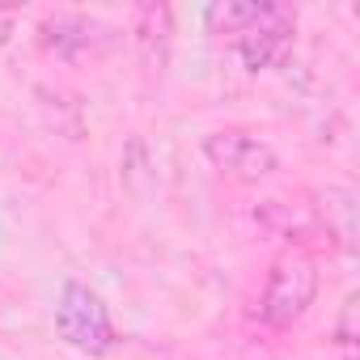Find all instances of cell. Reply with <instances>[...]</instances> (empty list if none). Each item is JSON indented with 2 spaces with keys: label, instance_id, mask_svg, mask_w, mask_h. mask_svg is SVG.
Here are the masks:
<instances>
[{
  "label": "cell",
  "instance_id": "5b68a950",
  "mask_svg": "<svg viewBox=\"0 0 360 360\" xmlns=\"http://www.w3.org/2000/svg\"><path fill=\"white\" fill-rule=\"evenodd\" d=\"M292 30H297V13L284 9V5H263L259 18L233 39V51L238 60L250 68V72H263L271 64L284 60V51L292 47Z\"/></svg>",
  "mask_w": 360,
  "mask_h": 360
},
{
  "label": "cell",
  "instance_id": "52a82bcc",
  "mask_svg": "<svg viewBox=\"0 0 360 360\" xmlns=\"http://www.w3.org/2000/svg\"><path fill=\"white\" fill-rule=\"evenodd\" d=\"M314 212L326 229V238H335L339 250H356V191L352 187H326L314 195Z\"/></svg>",
  "mask_w": 360,
  "mask_h": 360
},
{
  "label": "cell",
  "instance_id": "8992f818",
  "mask_svg": "<svg viewBox=\"0 0 360 360\" xmlns=\"http://www.w3.org/2000/svg\"><path fill=\"white\" fill-rule=\"evenodd\" d=\"M131 39H136L140 64L148 72H161L169 64V47H174V9L161 5V0L136 5L131 9Z\"/></svg>",
  "mask_w": 360,
  "mask_h": 360
},
{
  "label": "cell",
  "instance_id": "277c9868",
  "mask_svg": "<svg viewBox=\"0 0 360 360\" xmlns=\"http://www.w3.org/2000/svg\"><path fill=\"white\" fill-rule=\"evenodd\" d=\"M39 39L51 56L81 64V60H102L119 47V26L89 18V13H51L39 26Z\"/></svg>",
  "mask_w": 360,
  "mask_h": 360
},
{
  "label": "cell",
  "instance_id": "6da1fadb",
  "mask_svg": "<svg viewBox=\"0 0 360 360\" xmlns=\"http://www.w3.org/2000/svg\"><path fill=\"white\" fill-rule=\"evenodd\" d=\"M318 297V263L305 250H288L271 263L263 297H259V318L267 326H292L305 318V309Z\"/></svg>",
  "mask_w": 360,
  "mask_h": 360
},
{
  "label": "cell",
  "instance_id": "9c48e42d",
  "mask_svg": "<svg viewBox=\"0 0 360 360\" xmlns=\"http://www.w3.org/2000/svg\"><path fill=\"white\" fill-rule=\"evenodd\" d=\"M356 314H360V297L352 292V297H343V309H339V322H335V343L352 356V347H356Z\"/></svg>",
  "mask_w": 360,
  "mask_h": 360
},
{
  "label": "cell",
  "instance_id": "ba28073f",
  "mask_svg": "<svg viewBox=\"0 0 360 360\" xmlns=\"http://www.w3.org/2000/svg\"><path fill=\"white\" fill-rule=\"evenodd\" d=\"M259 9L263 5H238V0H221V5H212L208 9V30L212 34H242L255 18H259Z\"/></svg>",
  "mask_w": 360,
  "mask_h": 360
},
{
  "label": "cell",
  "instance_id": "3957f363",
  "mask_svg": "<svg viewBox=\"0 0 360 360\" xmlns=\"http://www.w3.org/2000/svg\"><path fill=\"white\" fill-rule=\"evenodd\" d=\"M200 148H204L208 165H212L221 178L242 183V187H255V183H263V178H271V174L280 169V153H276L267 140H259V136H250V131H238V127L208 131Z\"/></svg>",
  "mask_w": 360,
  "mask_h": 360
},
{
  "label": "cell",
  "instance_id": "30bf717a",
  "mask_svg": "<svg viewBox=\"0 0 360 360\" xmlns=\"http://www.w3.org/2000/svg\"><path fill=\"white\" fill-rule=\"evenodd\" d=\"M13 26H18V9H5V5H0V47L13 39Z\"/></svg>",
  "mask_w": 360,
  "mask_h": 360
},
{
  "label": "cell",
  "instance_id": "7a4b0ae2",
  "mask_svg": "<svg viewBox=\"0 0 360 360\" xmlns=\"http://www.w3.org/2000/svg\"><path fill=\"white\" fill-rule=\"evenodd\" d=\"M56 330L60 339L81 352V356H106L115 347V322H110V309L102 305V297L81 284V280H68L60 288V305H56Z\"/></svg>",
  "mask_w": 360,
  "mask_h": 360
}]
</instances>
